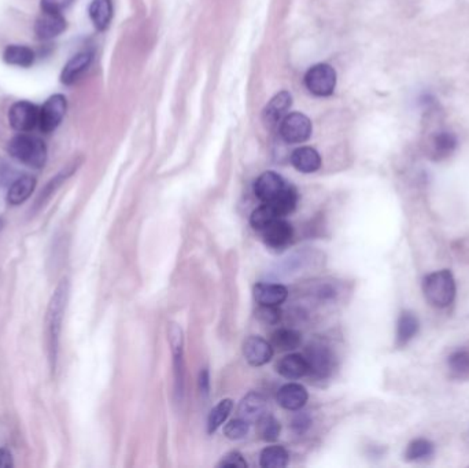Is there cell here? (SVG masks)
<instances>
[{"label":"cell","instance_id":"8fae6325","mask_svg":"<svg viewBox=\"0 0 469 468\" xmlns=\"http://www.w3.org/2000/svg\"><path fill=\"white\" fill-rule=\"evenodd\" d=\"M243 355L249 364L261 367L268 364L273 357V346L261 337H249L243 343Z\"/></svg>","mask_w":469,"mask_h":468},{"label":"cell","instance_id":"1f68e13d","mask_svg":"<svg viewBox=\"0 0 469 468\" xmlns=\"http://www.w3.org/2000/svg\"><path fill=\"white\" fill-rule=\"evenodd\" d=\"M257 426H258V434L267 442L276 441L282 431L280 422L269 413H265L264 416H261V419L257 422Z\"/></svg>","mask_w":469,"mask_h":468},{"label":"cell","instance_id":"7a4b0ae2","mask_svg":"<svg viewBox=\"0 0 469 468\" xmlns=\"http://www.w3.org/2000/svg\"><path fill=\"white\" fill-rule=\"evenodd\" d=\"M7 151L13 158L31 168H43L47 162V146L34 135L19 133L14 136L9 142Z\"/></svg>","mask_w":469,"mask_h":468},{"label":"cell","instance_id":"484cf974","mask_svg":"<svg viewBox=\"0 0 469 468\" xmlns=\"http://www.w3.org/2000/svg\"><path fill=\"white\" fill-rule=\"evenodd\" d=\"M90 19L98 31H105L113 19L111 0H92L90 6Z\"/></svg>","mask_w":469,"mask_h":468},{"label":"cell","instance_id":"e0dca14e","mask_svg":"<svg viewBox=\"0 0 469 468\" xmlns=\"http://www.w3.org/2000/svg\"><path fill=\"white\" fill-rule=\"evenodd\" d=\"M169 340L175 357V374H176V393L182 394L184 385V365H182V331L175 323L169 324Z\"/></svg>","mask_w":469,"mask_h":468},{"label":"cell","instance_id":"9c48e42d","mask_svg":"<svg viewBox=\"0 0 469 468\" xmlns=\"http://www.w3.org/2000/svg\"><path fill=\"white\" fill-rule=\"evenodd\" d=\"M286 187L287 183L284 182V179L279 173L269 170L262 173L257 179L254 184V192L259 201H262L264 204H269L273 199H276Z\"/></svg>","mask_w":469,"mask_h":468},{"label":"cell","instance_id":"3957f363","mask_svg":"<svg viewBox=\"0 0 469 468\" xmlns=\"http://www.w3.org/2000/svg\"><path fill=\"white\" fill-rule=\"evenodd\" d=\"M423 293L426 300L435 308H448L453 303L457 293L453 274L448 269L430 274L423 281Z\"/></svg>","mask_w":469,"mask_h":468},{"label":"cell","instance_id":"f546056e","mask_svg":"<svg viewBox=\"0 0 469 468\" xmlns=\"http://www.w3.org/2000/svg\"><path fill=\"white\" fill-rule=\"evenodd\" d=\"M289 454L283 447H268L262 450L259 464L264 468H284L289 466Z\"/></svg>","mask_w":469,"mask_h":468},{"label":"cell","instance_id":"cb8c5ba5","mask_svg":"<svg viewBox=\"0 0 469 468\" xmlns=\"http://www.w3.org/2000/svg\"><path fill=\"white\" fill-rule=\"evenodd\" d=\"M418 318L413 312L405 311L401 313L397 323V345L406 346L418 333Z\"/></svg>","mask_w":469,"mask_h":468},{"label":"cell","instance_id":"f1b7e54d","mask_svg":"<svg viewBox=\"0 0 469 468\" xmlns=\"http://www.w3.org/2000/svg\"><path fill=\"white\" fill-rule=\"evenodd\" d=\"M297 204H298V192L295 188L289 184L276 199L269 202V205H272V207L276 210V213L279 214L280 219H284L291 214L295 210Z\"/></svg>","mask_w":469,"mask_h":468},{"label":"cell","instance_id":"d6986e66","mask_svg":"<svg viewBox=\"0 0 469 468\" xmlns=\"http://www.w3.org/2000/svg\"><path fill=\"white\" fill-rule=\"evenodd\" d=\"M36 188V179L34 176L25 175L21 176L9 188L7 192V204L11 207H19L24 204L35 191Z\"/></svg>","mask_w":469,"mask_h":468},{"label":"cell","instance_id":"ab89813d","mask_svg":"<svg viewBox=\"0 0 469 468\" xmlns=\"http://www.w3.org/2000/svg\"><path fill=\"white\" fill-rule=\"evenodd\" d=\"M209 373L207 370L205 368L202 373H200V376H199V386H200V392L203 394L209 393Z\"/></svg>","mask_w":469,"mask_h":468},{"label":"cell","instance_id":"7402d4cb","mask_svg":"<svg viewBox=\"0 0 469 468\" xmlns=\"http://www.w3.org/2000/svg\"><path fill=\"white\" fill-rule=\"evenodd\" d=\"M277 373L286 379H301L309 373L306 357L298 353L283 357L277 364Z\"/></svg>","mask_w":469,"mask_h":468},{"label":"cell","instance_id":"4dcf8cb0","mask_svg":"<svg viewBox=\"0 0 469 468\" xmlns=\"http://www.w3.org/2000/svg\"><path fill=\"white\" fill-rule=\"evenodd\" d=\"M232 408H234L232 400L225 398V400L220 401L216 407L212 410V412L209 415V419H207V430L210 434L217 431V429L228 419Z\"/></svg>","mask_w":469,"mask_h":468},{"label":"cell","instance_id":"e575fe53","mask_svg":"<svg viewBox=\"0 0 469 468\" xmlns=\"http://www.w3.org/2000/svg\"><path fill=\"white\" fill-rule=\"evenodd\" d=\"M255 316L261 323L273 326L280 321L282 312H280L279 306H274V305H259L255 312Z\"/></svg>","mask_w":469,"mask_h":468},{"label":"cell","instance_id":"2e32d148","mask_svg":"<svg viewBox=\"0 0 469 468\" xmlns=\"http://www.w3.org/2000/svg\"><path fill=\"white\" fill-rule=\"evenodd\" d=\"M289 297V290L277 283H258L254 287V298L258 305L280 306Z\"/></svg>","mask_w":469,"mask_h":468},{"label":"cell","instance_id":"83f0119b","mask_svg":"<svg viewBox=\"0 0 469 468\" xmlns=\"http://www.w3.org/2000/svg\"><path fill=\"white\" fill-rule=\"evenodd\" d=\"M302 342L301 334L291 328H280L272 334L271 345L280 352H289L299 348Z\"/></svg>","mask_w":469,"mask_h":468},{"label":"cell","instance_id":"52a82bcc","mask_svg":"<svg viewBox=\"0 0 469 468\" xmlns=\"http://www.w3.org/2000/svg\"><path fill=\"white\" fill-rule=\"evenodd\" d=\"M68 102L63 95L55 94L50 96L44 105L40 108V118L38 128L44 133L54 132L62 123L66 114Z\"/></svg>","mask_w":469,"mask_h":468},{"label":"cell","instance_id":"74e56055","mask_svg":"<svg viewBox=\"0 0 469 468\" xmlns=\"http://www.w3.org/2000/svg\"><path fill=\"white\" fill-rule=\"evenodd\" d=\"M309 425H310V419H309V416L305 415V413L298 415V416L294 419V422H292V427H294V430L297 431L298 434L305 432L307 427H309Z\"/></svg>","mask_w":469,"mask_h":468},{"label":"cell","instance_id":"5b68a950","mask_svg":"<svg viewBox=\"0 0 469 468\" xmlns=\"http://www.w3.org/2000/svg\"><path fill=\"white\" fill-rule=\"evenodd\" d=\"M311 131V121L302 113H289L279 124L282 139L289 145H299L306 142Z\"/></svg>","mask_w":469,"mask_h":468},{"label":"cell","instance_id":"9a60e30c","mask_svg":"<svg viewBox=\"0 0 469 468\" xmlns=\"http://www.w3.org/2000/svg\"><path fill=\"white\" fill-rule=\"evenodd\" d=\"M292 103V98L287 91H282L274 95L264 109V121L269 127H276L287 115Z\"/></svg>","mask_w":469,"mask_h":468},{"label":"cell","instance_id":"30bf717a","mask_svg":"<svg viewBox=\"0 0 469 468\" xmlns=\"http://www.w3.org/2000/svg\"><path fill=\"white\" fill-rule=\"evenodd\" d=\"M264 241L273 250H284L287 249L292 238H294V231L289 223H287L284 219H279L273 222L271 225H268L264 231Z\"/></svg>","mask_w":469,"mask_h":468},{"label":"cell","instance_id":"f35d334b","mask_svg":"<svg viewBox=\"0 0 469 468\" xmlns=\"http://www.w3.org/2000/svg\"><path fill=\"white\" fill-rule=\"evenodd\" d=\"M11 467H14V462H13V456H11L10 450L0 448V468Z\"/></svg>","mask_w":469,"mask_h":468},{"label":"cell","instance_id":"7c38bea8","mask_svg":"<svg viewBox=\"0 0 469 468\" xmlns=\"http://www.w3.org/2000/svg\"><path fill=\"white\" fill-rule=\"evenodd\" d=\"M68 26V22L61 13H46L37 19L35 33L40 40H51L59 36Z\"/></svg>","mask_w":469,"mask_h":468},{"label":"cell","instance_id":"6da1fadb","mask_svg":"<svg viewBox=\"0 0 469 468\" xmlns=\"http://www.w3.org/2000/svg\"><path fill=\"white\" fill-rule=\"evenodd\" d=\"M68 298H69V281L68 279H63L55 288L54 294L48 303L47 316H46L47 346H48V356H50L53 368H55V364H56L59 336H61V330H62V320L65 315Z\"/></svg>","mask_w":469,"mask_h":468},{"label":"cell","instance_id":"8992f818","mask_svg":"<svg viewBox=\"0 0 469 468\" xmlns=\"http://www.w3.org/2000/svg\"><path fill=\"white\" fill-rule=\"evenodd\" d=\"M40 108L28 100L16 102L9 110V123L14 131L19 133L32 132L38 127Z\"/></svg>","mask_w":469,"mask_h":468},{"label":"cell","instance_id":"ac0fdd59","mask_svg":"<svg viewBox=\"0 0 469 468\" xmlns=\"http://www.w3.org/2000/svg\"><path fill=\"white\" fill-rule=\"evenodd\" d=\"M92 58L93 56L90 51H83L73 56L72 59H69V62L65 65L61 73V83L65 85H71L73 83H76L80 78V76H83V73L90 68Z\"/></svg>","mask_w":469,"mask_h":468},{"label":"cell","instance_id":"277c9868","mask_svg":"<svg viewBox=\"0 0 469 468\" xmlns=\"http://www.w3.org/2000/svg\"><path fill=\"white\" fill-rule=\"evenodd\" d=\"M305 85L310 94L316 96H329L336 87V72L328 63L314 65L307 71Z\"/></svg>","mask_w":469,"mask_h":468},{"label":"cell","instance_id":"8d00e7d4","mask_svg":"<svg viewBox=\"0 0 469 468\" xmlns=\"http://www.w3.org/2000/svg\"><path fill=\"white\" fill-rule=\"evenodd\" d=\"M73 0H40V7L46 13H61L65 11Z\"/></svg>","mask_w":469,"mask_h":468},{"label":"cell","instance_id":"4fadbf2b","mask_svg":"<svg viewBox=\"0 0 469 468\" xmlns=\"http://www.w3.org/2000/svg\"><path fill=\"white\" fill-rule=\"evenodd\" d=\"M458 142L453 132H435L428 143V155L433 161H443L455 151Z\"/></svg>","mask_w":469,"mask_h":468},{"label":"cell","instance_id":"836d02e7","mask_svg":"<svg viewBox=\"0 0 469 468\" xmlns=\"http://www.w3.org/2000/svg\"><path fill=\"white\" fill-rule=\"evenodd\" d=\"M249 427H250V423L246 422L244 419L239 417V419L231 420L228 425H225L224 434H225L227 438H230L232 441H237V440H242L247 435Z\"/></svg>","mask_w":469,"mask_h":468},{"label":"cell","instance_id":"d6a6232c","mask_svg":"<svg viewBox=\"0 0 469 468\" xmlns=\"http://www.w3.org/2000/svg\"><path fill=\"white\" fill-rule=\"evenodd\" d=\"M279 219H280L279 214L276 213V210L272 207V205L264 204L254 210L250 223L253 225L254 229L262 232L268 225H271L273 222H276Z\"/></svg>","mask_w":469,"mask_h":468},{"label":"cell","instance_id":"ba28073f","mask_svg":"<svg viewBox=\"0 0 469 468\" xmlns=\"http://www.w3.org/2000/svg\"><path fill=\"white\" fill-rule=\"evenodd\" d=\"M307 367L309 373L316 379H325L332 374L335 367V358L332 352L323 345H313L307 349Z\"/></svg>","mask_w":469,"mask_h":468},{"label":"cell","instance_id":"603a6c76","mask_svg":"<svg viewBox=\"0 0 469 468\" xmlns=\"http://www.w3.org/2000/svg\"><path fill=\"white\" fill-rule=\"evenodd\" d=\"M35 51L28 46L11 44L7 46L3 53V61L7 65L19 66V68H31L35 63Z\"/></svg>","mask_w":469,"mask_h":468},{"label":"cell","instance_id":"4316f807","mask_svg":"<svg viewBox=\"0 0 469 468\" xmlns=\"http://www.w3.org/2000/svg\"><path fill=\"white\" fill-rule=\"evenodd\" d=\"M435 453V445L427 438H416L409 442L408 448L405 450L406 462L418 463L431 459Z\"/></svg>","mask_w":469,"mask_h":468},{"label":"cell","instance_id":"ffe728a7","mask_svg":"<svg viewBox=\"0 0 469 468\" xmlns=\"http://www.w3.org/2000/svg\"><path fill=\"white\" fill-rule=\"evenodd\" d=\"M267 413V404L262 395L257 393H249L239 405V416L246 422L257 423L261 416Z\"/></svg>","mask_w":469,"mask_h":468},{"label":"cell","instance_id":"d590c367","mask_svg":"<svg viewBox=\"0 0 469 468\" xmlns=\"http://www.w3.org/2000/svg\"><path fill=\"white\" fill-rule=\"evenodd\" d=\"M218 467L246 468L247 467V462H246V459L243 457L242 453L230 452L228 454H225L222 457Z\"/></svg>","mask_w":469,"mask_h":468},{"label":"cell","instance_id":"44dd1931","mask_svg":"<svg viewBox=\"0 0 469 468\" xmlns=\"http://www.w3.org/2000/svg\"><path fill=\"white\" fill-rule=\"evenodd\" d=\"M291 164L302 173H313L321 167V157L313 147H299L291 154Z\"/></svg>","mask_w":469,"mask_h":468},{"label":"cell","instance_id":"d4e9b609","mask_svg":"<svg viewBox=\"0 0 469 468\" xmlns=\"http://www.w3.org/2000/svg\"><path fill=\"white\" fill-rule=\"evenodd\" d=\"M448 368L453 378L469 380V345L451 352L448 357Z\"/></svg>","mask_w":469,"mask_h":468},{"label":"cell","instance_id":"5bb4252c","mask_svg":"<svg viewBox=\"0 0 469 468\" xmlns=\"http://www.w3.org/2000/svg\"><path fill=\"white\" fill-rule=\"evenodd\" d=\"M309 394L299 383L284 385L277 393V402L287 411H299L306 405Z\"/></svg>","mask_w":469,"mask_h":468}]
</instances>
